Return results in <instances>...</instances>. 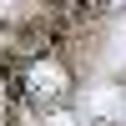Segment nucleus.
<instances>
[{
    "instance_id": "nucleus-1",
    "label": "nucleus",
    "mask_w": 126,
    "mask_h": 126,
    "mask_svg": "<svg viewBox=\"0 0 126 126\" xmlns=\"http://www.w3.org/2000/svg\"><path fill=\"white\" fill-rule=\"evenodd\" d=\"M15 86H20V96H25L30 106H40L50 116V111H61L66 96H71V71H66V61H56V56H35V61L20 66Z\"/></svg>"
},
{
    "instance_id": "nucleus-2",
    "label": "nucleus",
    "mask_w": 126,
    "mask_h": 126,
    "mask_svg": "<svg viewBox=\"0 0 126 126\" xmlns=\"http://www.w3.org/2000/svg\"><path fill=\"white\" fill-rule=\"evenodd\" d=\"M46 126H76V121H71V111L61 106V111H50V116H46Z\"/></svg>"
}]
</instances>
